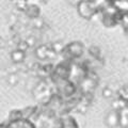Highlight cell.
<instances>
[{"label":"cell","instance_id":"cell-1","mask_svg":"<svg viewBox=\"0 0 128 128\" xmlns=\"http://www.w3.org/2000/svg\"><path fill=\"white\" fill-rule=\"evenodd\" d=\"M77 6L79 14L84 18H92L97 13L98 9L94 0H82Z\"/></svg>","mask_w":128,"mask_h":128},{"label":"cell","instance_id":"cell-2","mask_svg":"<svg viewBox=\"0 0 128 128\" xmlns=\"http://www.w3.org/2000/svg\"><path fill=\"white\" fill-rule=\"evenodd\" d=\"M106 124L110 128L116 127L120 124V112L116 110H112L107 114L106 116Z\"/></svg>","mask_w":128,"mask_h":128},{"label":"cell","instance_id":"cell-3","mask_svg":"<svg viewBox=\"0 0 128 128\" xmlns=\"http://www.w3.org/2000/svg\"><path fill=\"white\" fill-rule=\"evenodd\" d=\"M26 15H27V17L28 18H30V19H34V18H36V17H40V8L36 6V4H28L27 6V9L25 10V12H24Z\"/></svg>","mask_w":128,"mask_h":128},{"label":"cell","instance_id":"cell-4","mask_svg":"<svg viewBox=\"0 0 128 128\" xmlns=\"http://www.w3.org/2000/svg\"><path fill=\"white\" fill-rule=\"evenodd\" d=\"M67 51L70 54L72 57H79V56L82 54V50H83V47L81 44L79 43H73L68 45L66 47Z\"/></svg>","mask_w":128,"mask_h":128},{"label":"cell","instance_id":"cell-5","mask_svg":"<svg viewBox=\"0 0 128 128\" xmlns=\"http://www.w3.org/2000/svg\"><path fill=\"white\" fill-rule=\"evenodd\" d=\"M24 58H25V54H24V51L22 50H15L13 54H12V59H13V61L16 62V63H18V62H22Z\"/></svg>","mask_w":128,"mask_h":128},{"label":"cell","instance_id":"cell-6","mask_svg":"<svg viewBox=\"0 0 128 128\" xmlns=\"http://www.w3.org/2000/svg\"><path fill=\"white\" fill-rule=\"evenodd\" d=\"M120 126L123 128L128 127V115L126 113H120Z\"/></svg>","mask_w":128,"mask_h":128},{"label":"cell","instance_id":"cell-7","mask_svg":"<svg viewBox=\"0 0 128 128\" xmlns=\"http://www.w3.org/2000/svg\"><path fill=\"white\" fill-rule=\"evenodd\" d=\"M32 20H33V26L35 28H42L44 26V20L41 17H36V18L32 19Z\"/></svg>","mask_w":128,"mask_h":128},{"label":"cell","instance_id":"cell-8","mask_svg":"<svg viewBox=\"0 0 128 128\" xmlns=\"http://www.w3.org/2000/svg\"><path fill=\"white\" fill-rule=\"evenodd\" d=\"M89 51L91 52L92 56H94L95 58L98 57V54H99V49H98V48H96V47H91L90 49H89Z\"/></svg>","mask_w":128,"mask_h":128},{"label":"cell","instance_id":"cell-9","mask_svg":"<svg viewBox=\"0 0 128 128\" xmlns=\"http://www.w3.org/2000/svg\"><path fill=\"white\" fill-rule=\"evenodd\" d=\"M112 94H113V92H112L110 89H105L104 90V96H105V97L110 98L112 96Z\"/></svg>","mask_w":128,"mask_h":128}]
</instances>
